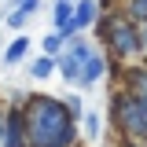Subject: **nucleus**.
<instances>
[{"label":"nucleus","mask_w":147,"mask_h":147,"mask_svg":"<svg viewBox=\"0 0 147 147\" xmlns=\"http://www.w3.org/2000/svg\"><path fill=\"white\" fill-rule=\"evenodd\" d=\"M22 114H26L30 147H74L77 118L70 114L66 99H59V96H22Z\"/></svg>","instance_id":"nucleus-1"},{"label":"nucleus","mask_w":147,"mask_h":147,"mask_svg":"<svg viewBox=\"0 0 147 147\" xmlns=\"http://www.w3.org/2000/svg\"><path fill=\"white\" fill-rule=\"evenodd\" d=\"M96 30H99V40H103L107 55L118 63V66H129V63H140V59H144L140 22L129 18L121 7H107L103 15L96 18Z\"/></svg>","instance_id":"nucleus-2"},{"label":"nucleus","mask_w":147,"mask_h":147,"mask_svg":"<svg viewBox=\"0 0 147 147\" xmlns=\"http://www.w3.org/2000/svg\"><path fill=\"white\" fill-rule=\"evenodd\" d=\"M110 125L121 132V140H147V103L136 99L125 85L110 92Z\"/></svg>","instance_id":"nucleus-3"},{"label":"nucleus","mask_w":147,"mask_h":147,"mask_svg":"<svg viewBox=\"0 0 147 147\" xmlns=\"http://www.w3.org/2000/svg\"><path fill=\"white\" fill-rule=\"evenodd\" d=\"M110 70V59L103 52H92L88 59H85V66H81V81H77V88H92V85H99L103 77H107Z\"/></svg>","instance_id":"nucleus-4"},{"label":"nucleus","mask_w":147,"mask_h":147,"mask_svg":"<svg viewBox=\"0 0 147 147\" xmlns=\"http://www.w3.org/2000/svg\"><path fill=\"white\" fill-rule=\"evenodd\" d=\"M121 85H125L136 99L147 103V63L144 59H140V63H129L125 70H121Z\"/></svg>","instance_id":"nucleus-5"},{"label":"nucleus","mask_w":147,"mask_h":147,"mask_svg":"<svg viewBox=\"0 0 147 147\" xmlns=\"http://www.w3.org/2000/svg\"><path fill=\"white\" fill-rule=\"evenodd\" d=\"M99 0H74V30L81 33V30H92L96 26V18H99Z\"/></svg>","instance_id":"nucleus-6"},{"label":"nucleus","mask_w":147,"mask_h":147,"mask_svg":"<svg viewBox=\"0 0 147 147\" xmlns=\"http://www.w3.org/2000/svg\"><path fill=\"white\" fill-rule=\"evenodd\" d=\"M81 66H85V59H77L70 48H63V55L55 59V74H59L66 85H77V81H81Z\"/></svg>","instance_id":"nucleus-7"},{"label":"nucleus","mask_w":147,"mask_h":147,"mask_svg":"<svg viewBox=\"0 0 147 147\" xmlns=\"http://www.w3.org/2000/svg\"><path fill=\"white\" fill-rule=\"evenodd\" d=\"M30 44H33V37H26L22 30H18L15 40H7V48H4V63H7V66H18V63L30 55Z\"/></svg>","instance_id":"nucleus-8"},{"label":"nucleus","mask_w":147,"mask_h":147,"mask_svg":"<svg viewBox=\"0 0 147 147\" xmlns=\"http://www.w3.org/2000/svg\"><path fill=\"white\" fill-rule=\"evenodd\" d=\"M52 74H55V55L40 52V55L33 59V63H30V77H37V81H48Z\"/></svg>","instance_id":"nucleus-9"},{"label":"nucleus","mask_w":147,"mask_h":147,"mask_svg":"<svg viewBox=\"0 0 147 147\" xmlns=\"http://www.w3.org/2000/svg\"><path fill=\"white\" fill-rule=\"evenodd\" d=\"M81 132H85V136H88L92 144H99V140H103V118H99V114H81Z\"/></svg>","instance_id":"nucleus-10"},{"label":"nucleus","mask_w":147,"mask_h":147,"mask_svg":"<svg viewBox=\"0 0 147 147\" xmlns=\"http://www.w3.org/2000/svg\"><path fill=\"white\" fill-rule=\"evenodd\" d=\"M74 18V0H55L52 4V26L59 30V26H66Z\"/></svg>","instance_id":"nucleus-11"},{"label":"nucleus","mask_w":147,"mask_h":147,"mask_svg":"<svg viewBox=\"0 0 147 147\" xmlns=\"http://www.w3.org/2000/svg\"><path fill=\"white\" fill-rule=\"evenodd\" d=\"M66 40H70V37H63L59 30H52V33H44L40 48H44L48 55H55V59H59V55H63V48H66Z\"/></svg>","instance_id":"nucleus-12"},{"label":"nucleus","mask_w":147,"mask_h":147,"mask_svg":"<svg viewBox=\"0 0 147 147\" xmlns=\"http://www.w3.org/2000/svg\"><path fill=\"white\" fill-rule=\"evenodd\" d=\"M26 22H30V11H18V7H11V15H7V26H11V30H22Z\"/></svg>","instance_id":"nucleus-13"},{"label":"nucleus","mask_w":147,"mask_h":147,"mask_svg":"<svg viewBox=\"0 0 147 147\" xmlns=\"http://www.w3.org/2000/svg\"><path fill=\"white\" fill-rule=\"evenodd\" d=\"M66 107H70V114L77 118V125H81V114H85V107H81V96H70V99H66Z\"/></svg>","instance_id":"nucleus-14"},{"label":"nucleus","mask_w":147,"mask_h":147,"mask_svg":"<svg viewBox=\"0 0 147 147\" xmlns=\"http://www.w3.org/2000/svg\"><path fill=\"white\" fill-rule=\"evenodd\" d=\"M15 7H18V11H30V15H33L37 7H40V0H15Z\"/></svg>","instance_id":"nucleus-15"},{"label":"nucleus","mask_w":147,"mask_h":147,"mask_svg":"<svg viewBox=\"0 0 147 147\" xmlns=\"http://www.w3.org/2000/svg\"><path fill=\"white\" fill-rule=\"evenodd\" d=\"M121 147H147V140H121Z\"/></svg>","instance_id":"nucleus-16"},{"label":"nucleus","mask_w":147,"mask_h":147,"mask_svg":"<svg viewBox=\"0 0 147 147\" xmlns=\"http://www.w3.org/2000/svg\"><path fill=\"white\" fill-rule=\"evenodd\" d=\"M140 37H144V59H147V22H140Z\"/></svg>","instance_id":"nucleus-17"},{"label":"nucleus","mask_w":147,"mask_h":147,"mask_svg":"<svg viewBox=\"0 0 147 147\" xmlns=\"http://www.w3.org/2000/svg\"><path fill=\"white\" fill-rule=\"evenodd\" d=\"M74 147H77V144H74Z\"/></svg>","instance_id":"nucleus-18"}]
</instances>
